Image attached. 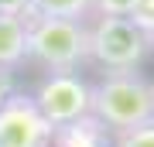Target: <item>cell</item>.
I'll return each mask as SVG.
<instances>
[{
  "instance_id": "cell-1",
  "label": "cell",
  "mask_w": 154,
  "mask_h": 147,
  "mask_svg": "<svg viewBox=\"0 0 154 147\" xmlns=\"http://www.w3.org/2000/svg\"><path fill=\"white\" fill-rule=\"evenodd\" d=\"M28 62L45 72H79L89 65V24L69 17H24Z\"/></svg>"
},
{
  "instance_id": "cell-11",
  "label": "cell",
  "mask_w": 154,
  "mask_h": 147,
  "mask_svg": "<svg viewBox=\"0 0 154 147\" xmlns=\"http://www.w3.org/2000/svg\"><path fill=\"white\" fill-rule=\"evenodd\" d=\"M130 21H134V24H140L144 31L151 34V27H154V0H140L137 11L130 14Z\"/></svg>"
},
{
  "instance_id": "cell-6",
  "label": "cell",
  "mask_w": 154,
  "mask_h": 147,
  "mask_svg": "<svg viewBox=\"0 0 154 147\" xmlns=\"http://www.w3.org/2000/svg\"><path fill=\"white\" fill-rule=\"evenodd\" d=\"M51 147H113V133L89 113V116H82V120L55 127Z\"/></svg>"
},
{
  "instance_id": "cell-12",
  "label": "cell",
  "mask_w": 154,
  "mask_h": 147,
  "mask_svg": "<svg viewBox=\"0 0 154 147\" xmlns=\"http://www.w3.org/2000/svg\"><path fill=\"white\" fill-rule=\"evenodd\" d=\"M31 11V0H0V14H11V17H28Z\"/></svg>"
},
{
  "instance_id": "cell-10",
  "label": "cell",
  "mask_w": 154,
  "mask_h": 147,
  "mask_svg": "<svg viewBox=\"0 0 154 147\" xmlns=\"http://www.w3.org/2000/svg\"><path fill=\"white\" fill-rule=\"evenodd\" d=\"M140 0H93L96 17H130Z\"/></svg>"
},
{
  "instance_id": "cell-9",
  "label": "cell",
  "mask_w": 154,
  "mask_h": 147,
  "mask_svg": "<svg viewBox=\"0 0 154 147\" xmlns=\"http://www.w3.org/2000/svg\"><path fill=\"white\" fill-rule=\"evenodd\" d=\"M113 147H154V120L113 133Z\"/></svg>"
},
{
  "instance_id": "cell-7",
  "label": "cell",
  "mask_w": 154,
  "mask_h": 147,
  "mask_svg": "<svg viewBox=\"0 0 154 147\" xmlns=\"http://www.w3.org/2000/svg\"><path fill=\"white\" fill-rule=\"evenodd\" d=\"M28 65V21L0 14V69L17 72Z\"/></svg>"
},
{
  "instance_id": "cell-4",
  "label": "cell",
  "mask_w": 154,
  "mask_h": 147,
  "mask_svg": "<svg viewBox=\"0 0 154 147\" xmlns=\"http://www.w3.org/2000/svg\"><path fill=\"white\" fill-rule=\"evenodd\" d=\"M31 96L51 127H65L93 113V82H86L79 72H48L38 79Z\"/></svg>"
},
{
  "instance_id": "cell-3",
  "label": "cell",
  "mask_w": 154,
  "mask_h": 147,
  "mask_svg": "<svg viewBox=\"0 0 154 147\" xmlns=\"http://www.w3.org/2000/svg\"><path fill=\"white\" fill-rule=\"evenodd\" d=\"M154 48L151 34L130 17H93L89 21V65L99 72H134Z\"/></svg>"
},
{
  "instance_id": "cell-13",
  "label": "cell",
  "mask_w": 154,
  "mask_h": 147,
  "mask_svg": "<svg viewBox=\"0 0 154 147\" xmlns=\"http://www.w3.org/2000/svg\"><path fill=\"white\" fill-rule=\"evenodd\" d=\"M17 89V82H14V72L11 69H0V106L7 103V96H11Z\"/></svg>"
},
{
  "instance_id": "cell-2",
  "label": "cell",
  "mask_w": 154,
  "mask_h": 147,
  "mask_svg": "<svg viewBox=\"0 0 154 147\" xmlns=\"http://www.w3.org/2000/svg\"><path fill=\"white\" fill-rule=\"evenodd\" d=\"M93 116L110 133L154 120V82L134 72H103L93 82Z\"/></svg>"
},
{
  "instance_id": "cell-8",
  "label": "cell",
  "mask_w": 154,
  "mask_h": 147,
  "mask_svg": "<svg viewBox=\"0 0 154 147\" xmlns=\"http://www.w3.org/2000/svg\"><path fill=\"white\" fill-rule=\"evenodd\" d=\"M31 14H38V17H69V21H93L96 17V7H93V0H31Z\"/></svg>"
},
{
  "instance_id": "cell-14",
  "label": "cell",
  "mask_w": 154,
  "mask_h": 147,
  "mask_svg": "<svg viewBox=\"0 0 154 147\" xmlns=\"http://www.w3.org/2000/svg\"><path fill=\"white\" fill-rule=\"evenodd\" d=\"M151 41H154V27H151Z\"/></svg>"
},
{
  "instance_id": "cell-5",
  "label": "cell",
  "mask_w": 154,
  "mask_h": 147,
  "mask_svg": "<svg viewBox=\"0 0 154 147\" xmlns=\"http://www.w3.org/2000/svg\"><path fill=\"white\" fill-rule=\"evenodd\" d=\"M55 127L38 109L31 93L14 89L0 106V147H51Z\"/></svg>"
}]
</instances>
